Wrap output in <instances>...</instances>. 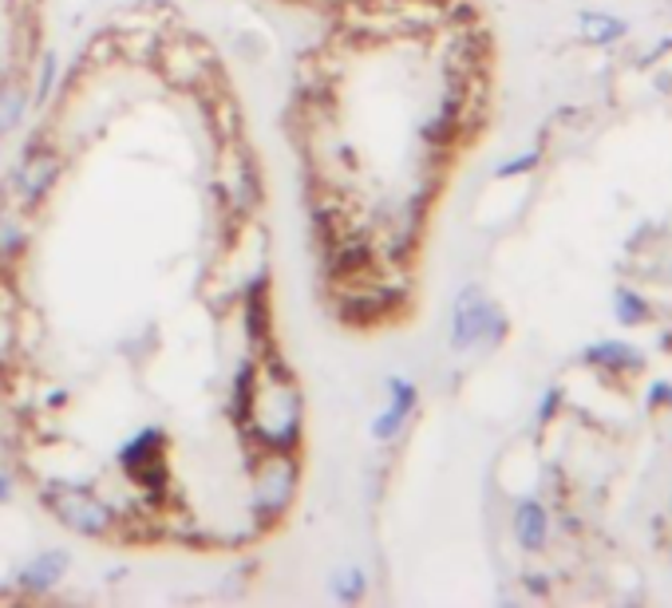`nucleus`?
Listing matches in <instances>:
<instances>
[{
    "mask_svg": "<svg viewBox=\"0 0 672 608\" xmlns=\"http://www.w3.org/2000/svg\"><path fill=\"white\" fill-rule=\"evenodd\" d=\"M254 407L257 419H261L257 423L261 442L273 451H289L296 442V427H301V395H296V383L289 380L281 363L269 368V380H257Z\"/></svg>",
    "mask_w": 672,
    "mask_h": 608,
    "instance_id": "f257e3e1",
    "label": "nucleus"
},
{
    "mask_svg": "<svg viewBox=\"0 0 672 608\" xmlns=\"http://www.w3.org/2000/svg\"><path fill=\"white\" fill-rule=\"evenodd\" d=\"M506 333V316L494 308L491 301H483L479 289H463L459 301H455L451 313V348H474V344H499Z\"/></svg>",
    "mask_w": 672,
    "mask_h": 608,
    "instance_id": "f03ea898",
    "label": "nucleus"
},
{
    "mask_svg": "<svg viewBox=\"0 0 672 608\" xmlns=\"http://www.w3.org/2000/svg\"><path fill=\"white\" fill-rule=\"evenodd\" d=\"M217 187H222V194H226L234 214H249V210L261 202V174H257L254 150L242 147L237 138H229L226 150H222V162H217Z\"/></svg>",
    "mask_w": 672,
    "mask_h": 608,
    "instance_id": "7ed1b4c3",
    "label": "nucleus"
},
{
    "mask_svg": "<svg viewBox=\"0 0 672 608\" xmlns=\"http://www.w3.org/2000/svg\"><path fill=\"white\" fill-rule=\"evenodd\" d=\"M59 178V158L52 155L48 147H32L29 158L20 162L16 170H12V178H4V187H0V194H4V206H40L44 198H48V190L56 187Z\"/></svg>",
    "mask_w": 672,
    "mask_h": 608,
    "instance_id": "20e7f679",
    "label": "nucleus"
},
{
    "mask_svg": "<svg viewBox=\"0 0 672 608\" xmlns=\"http://www.w3.org/2000/svg\"><path fill=\"white\" fill-rule=\"evenodd\" d=\"M44 502L52 506L64 526H71L76 533H88V538H103L111 530V510L99 498H91L83 486H68V482H56L44 491Z\"/></svg>",
    "mask_w": 672,
    "mask_h": 608,
    "instance_id": "39448f33",
    "label": "nucleus"
},
{
    "mask_svg": "<svg viewBox=\"0 0 672 608\" xmlns=\"http://www.w3.org/2000/svg\"><path fill=\"white\" fill-rule=\"evenodd\" d=\"M296 491V466L293 459H285V451H277L273 459L261 462L257 471V494H254V506L261 518H277L285 514V506L293 502Z\"/></svg>",
    "mask_w": 672,
    "mask_h": 608,
    "instance_id": "423d86ee",
    "label": "nucleus"
},
{
    "mask_svg": "<svg viewBox=\"0 0 672 608\" xmlns=\"http://www.w3.org/2000/svg\"><path fill=\"white\" fill-rule=\"evenodd\" d=\"M514 538H518L523 550H546L550 518H546V510L538 506V502L526 498L523 506H518V514H514Z\"/></svg>",
    "mask_w": 672,
    "mask_h": 608,
    "instance_id": "0eeeda50",
    "label": "nucleus"
},
{
    "mask_svg": "<svg viewBox=\"0 0 672 608\" xmlns=\"http://www.w3.org/2000/svg\"><path fill=\"white\" fill-rule=\"evenodd\" d=\"M388 387H392V407H388V412L380 415V423H376V439H392L415 407V387L407 380H392Z\"/></svg>",
    "mask_w": 672,
    "mask_h": 608,
    "instance_id": "6e6552de",
    "label": "nucleus"
},
{
    "mask_svg": "<svg viewBox=\"0 0 672 608\" xmlns=\"http://www.w3.org/2000/svg\"><path fill=\"white\" fill-rule=\"evenodd\" d=\"M585 363H597V368H613V372H625V368H641V352L632 344L621 340H602L585 348Z\"/></svg>",
    "mask_w": 672,
    "mask_h": 608,
    "instance_id": "1a4fd4ad",
    "label": "nucleus"
},
{
    "mask_svg": "<svg viewBox=\"0 0 672 608\" xmlns=\"http://www.w3.org/2000/svg\"><path fill=\"white\" fill-rule=\"evenodd\" d=\"M64 573H68V553L52 550V553H44V558L32 561L29 570L20 573V581H24L29 589H48V585H56Z\"/></svg>",
    "mask_w": 672,
    "mask_h": 608,
    "instance_id": "9d476101",
    "label": "nucleus"
},
{
    "mask_svg": "<svg viewBox=\"0 0 672 608\" xmlns=\"http://www.w3.org/2000/svg\"><path fill=\"white\" fill-rule=\"evenodd\" d=\"M24 249V226L12 206H0V261H12V257Z\"/></svg>",
    "mask_w": 672,
    "mask_h": 608,
    "instance_id": "9b49d317",
    "label": "nucleus"
},
{
    "mask_svg": "<svg viewBox=\"0 0 672 608\" xmlns=\"http://www.w3.org/2000/svg\"><path fill=\"white\" fill-rule=\"evenodd\" d=\"M582 29H585V36L597 40V44H609V40L625 36V20L605 16V12H582Z\"/></svg>",
    "mask_w": 672,
    "mask_h": 608,
    "instance_id": "f8f14e48",
    "label": "nucleus"
},
{
    "mask_svg": "<svg viewBox=\"0 0 672 608\" xmlns=\"http://www.w3.org/2000/svg\"><path fill=\"white\" fill-rule=\"evenodd\" d=\"M12 348H16V316H12V293L0 289V363L12 360Z\"/></svg>",
    "mask_w": 672,
    "mask_h": 608,
    "instance_id": "ddd939ff",
    "label": "nucleus"
},
{
    "mask_svg": "<svg viewBox=\"0 0 672 608\" xmlns=\"http://www.w3.org/2000/svg\"><path fill=\"white\" fill-rule=\"evenodd\" d=\"M158 447H163V435H158V431H143L135 442H131L127 451H123V462L138 471L143 462H158Z\"/></svg>",
    "mask_w": 672,
    "mask_h": 608,
    "instance_id": "4468645a",
    "label": "nucleus"
},
{
    "mask_svg": "<svg viewBox=\"0 0 672 608\" xmlns=\"http://www.w3.org/2000/svg\"><path fill=\"white\" fill-rule=\"evenodd\" d=\"M20 115H24V91H20L16 83L0 88V135L16 127Z\"/></svg>",
    "mask_w": 672,
    "mask_h": 608,
    "instance_id": "2eb2a0df",
    "label": "nucleus"
},
{
    "mask_svg": "<svg viewBox=\"0 0 672 608\" xmlns=\"http://www.w3.org/2000/svg\"><path fill=\"white\" fill-rule=\"evenodd\" d=\"M254 368H249V363H246V368H242V372H237V392H234V419L237 423H246L249 419V412H254V392H257V387H254Z\"/></svg>",
    "mask_w": 672,
    "mask_h": 608,
    "instance_id": "dca6fc26",
    "label": "nucleus"
},
{
    "mask_svg": "<svg viewBox=\"0 0 672 608\" xmlns=\"http://www.w3.org/2000/svg\"><path fill=\"white\" fill-rule=\"evenodd\" d=\"M613 308H617V320H625V324H641V320H649V304H645L637 293H629V289H621V293H617Z\"/></svg>",
    "mask_w": 672,
    "mask_h": 608,
    "instance_id": "f3484780",
    "label": "nucleus"
},
{
    "mask_svg": "<svg viewBox=\"0 0 672 608\" xmlns=\"http://www.w3.org/2000/svg\"><path fill=\"white\" fill-rule=\"evenodd\" d=\"M333 593L340 600H356L360 593H365V581H360V573H352V570L336 573V577H333Z\"/></svg>",
    "mask_w": 672,
    "mask_h": 608,
    "instance_id": "a211bd4d",
    "label": "nucleus"
},
{
    "mask_svg": "<svg viewBox=\"0 0 672 608\" xmlns=\"http://www.w3.org/2000/svg\"><path fill=\"white\" fill-rule=\"evenodd\" d=\"M52 79H56V56H44V68H40V83H36V103L48 99Z\"/></svg>",
    "mask_w": 672,
    "mask_h": 608,
    "instance_id": "6ab92c4d",
    "label": "nucleus"
},
{
    "mask_svg": "<svg viewBox=\"0 0 672 608\" xmlns=\"http://www.w3.org/2000/svg\"><path fill=\"white\" fill-rule=\"evenodd\" d=\"M534 162H538V150H530V155H518V158H511L506 167H499L494 170V178H511V174H523V170H530Z\"/></svg>",
    "mask_w": 672,
    "mask_h": 608,
    "instance_id": "aec40b11",
    "label": "nucleus"
},
{
    "mask_svg": "<svg viewBox=\"0 0 672 608\" xmlns=\"http://www.w3.org/2000/svg\"><path fill=\"white\" fill-rule=\"evenodd\" d=\"M664 403H672V383H657L649 392V407L657 412V407H664Z\"/></svg>",
    "mask_w": 672,
    "mask_h": 608,
    "instance_id": "412c9836",
    "label": "nucleus"
},
{
    "mask_svg": "<svg viewBox=\"0 0 672 608\" xmlns=\"http://www.w3.org/2000/svg\"><path fill=\"white\" fill-rule=\"evenodd\" d=\"M558 399H562V392H558V387H550V392H546V399H542V407H538V419L550 423V415H553V407H558Z\"/></svg>",
    "mask_w": 672,
    "mask_h": 608,
    "instance_id": "4be33fe9",
    "label": "nucleus"
},
{
    "mask_svg": "<svg viewBox=\"0 0 672 608\" xmlns=\"http://www.w3.org/2000/svg\"><path fill=\"white\" fill-rule=\"evenodd\" d=\"M664 52H672V36H669V40H664L661 48H652V52H649V56H645V59H641V68H649V64H657V59H661V56H664Z\"/></svg>",
    "mask_w": 672,
    "mask_h": 608,
    "instance_id": "5701e85b",
    "label": "nucleus"
},
{
    "mask_svg": "<svg viewBox=\"0 0 672 608\" xmlns=\"http://www.w3.org/2000/svg\"><path fill=\"white\" fill-rule=\"evenodd\" d=\"M526 589H530V593H546V581H542V573H530V577H526Z\"/></svg>",
    "mask_w": 672,
    "mask_h": 608,
    "instance_id": "b1692460",
    "label": "nucleus"
},
{
    "mask_svg": "<svg viewBox=\"0 0 672 608\" xmlns=\"http://www.w3.org/2000/svg\"><path fill=\"white\" fill-rule=\"evenodd\" d=\"M9 498H12V482L0 474V502H9Z\"/></svg>",
    "mask_w": 672,
    "mask_h": 608,
    "instance_id": "393cba45",
    "label": "nucleus"
},
{
    "mask_svg": "<svg viewBox=\"0 0 672 608\" xmlns=\"http://www.w3.org/2000/svg\"><path fill=\"white\" fill-rule=\"evenodd\" d=\"M657 88H661V91H672V68H669V76L657 79Z\"/></svg>",
    "mask_w": 672,
    "mask_h": 608,
    "instance_id": "a878e982",
    "label": "nucleus"
}]
</instances>
